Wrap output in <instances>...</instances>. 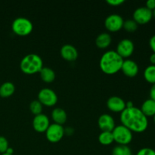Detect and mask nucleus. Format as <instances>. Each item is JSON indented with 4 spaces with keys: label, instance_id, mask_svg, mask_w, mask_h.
Wrapping results in <instances>:
<instances>
[{
    "label": "nucleus",
    "instance_id": "obj_1",
    "mask_svg": "<svg viewBox=\"0 0 155 155\" xmlns=\"http://www.w3.org/2000/svg\"><path fill=\"white\" fill-rule=\"evenodd\" d=\"M121 124L133 133H143L148 129V119L140 108L135 106L126 107L120 115Z\"/></svg>",
    "mask_w": 155,
    "mask_h": 155
},
{
    "label": "nucleus",
    "instance_id": "obj_2",
    "mask_svg": "<svg viewBox=\"0 0 155 155\" xmlns=\"http://www.w3.org/2000/svg\"><path fill=\"white\" fill-rule=\"evenodd\" d=\"M124 60L116 51L108 50L105 51L100 58V69L105 74L113 75L120 71Z\"/></svg>",
    "mask_w": 155,
    "mask_h": 155
},
{
    "label": "nucleus",
    "instance_id": "obj_3",
    "mask_svg": "<svg viewBox=\"0 0 155 155\" xmlns=\"http://www.w3.org/2000/svg\"><path fill=\"white\" fill-rule=\"evenodd\" d=\"M43 68V61L37 54H28L20 62V69L24 74L33 75L40 72Z\"/></svg>",
    "mask_w": 155,
    "mask_h": 155
},
{
    "label": "nucleus",
    "instance_id": "obj_4",
    "mask_svg": "<svg viewBox=\"0 0 155 155\" xmlns=\"http://www.w3.org/2000/svg\"><path fill=\"white\" fill-rule=\"evenodd\" d=\"M33 23L27 18L19 17L15 18L12 24V30L16 35L20 36H26L33 31Z\"/></svg>",
    "mask_w": 155,
    "mask_h": 155
},
{
    "label": "nucleus",
    "instance_id": "obj_5",
    "mask_svg": "<svg viewBox=\"0 0 155 155\" xmlns=\"http://www.w3.org/2000/svg\"><path fill=\"white\" fill-rule=\"evenodd\" d=\"M112 134L114 142H116L118 145H128L133 138V132L122 124L116 126L112 131Z\"/></svg>",
    "mask_w": 155,
    "mask_h": 155
},
{
    "label": "nucleus",
    "instance_id": "obj_6",
    "mask_svg": "<svg viewBox=\"0 0 155 155\" xmlns=\"http://www.w3.org/2000/svg\"><path fill=\"white\" fill-rule=\"evenodd\" d=\"M37 97L38 101L42 105L47 106V107L54 106L57 104L58 100L56 92L50 88H43L40 89Z\"/></svg>",
    "mask_w": 155,
    "mask_h": 155
},
{
    "label": "nucleus",
    "instance_id": "obj_7",
    "mask_svg": "<svg viewBox=\"0 0 155 155\" xmlns=\"http://www.w3.org/2000/svg\"><path fill=\"white\" fill-rule=\"evenodd\" d=\"M64 136V127L57 124H50L45 131V137L48 142L51 143H57L60 142Z\"/></svg>",
    "mask_w": 155,
    "mask_h": 155
},
{
    "label": "nucleus",
    "instance_id": "obj_8",
    "mask_svg": "<svg viewBox=\"0 0 155 155\" xmlns=\"http://www.w3.org/2000/svg\"><path fill=\"white\" fill-rule=\"evenodd\" d=\"M124 20L118 14H110L104 20V27L108 31L115 33L123 28Z\"/></svg>",
    "mask_w": 155,
    "mask_h": 155
},
{
    "label": "nucleus",
    "instance_id": "obj_9",
    "mask_svg": "<svg viewBox=\"0 0 155 155\" xmlns=\"http://www.w3.org/2000/svg\"><path fill=\"white\" fill-rule=\"evenodd\" d=\"M135 50L134 42L130 39H123L117 45L116 51L123 58H128L133 54Z\"/></svg>",
    "mask_w": 155,
    "mask_h": 155
},
{
    "label": "nucleus",
    "instance_id": "obj_10",
    "mask_svg": "<svg viewBox=\"0 0 155 155\" xmlns=\"http://www.w3.org/2000/svg\"><path fill=\"white\" fill-rule=\"evenodd\" d=\"M153 18L152 11L148 9L145 6L139 7L134 11L133 15V19L136 23L141 25H144L149 23Z\"/></svg>",
    "mask_w": 155,
    "mask_h": 155
},
{
    "label": "nucleus",
    "instance_id": "obj_11",
    "mask_svg": "<svg viewBox=\"0 0 155 155\" xmlns=\"http://www.w3.org/2000/svg\"><path fill=\"white\" fill-rule=\"evenodd\" d=\"M33 128L37 133H45L50 125L49 118L45 114L34 116L33 119Z\"/></svg>",
    "mask_w": 155,
    "mask_h": 155
},
{
    "label": "nucleus",
    "instance_id": "obj_12",
    "mask_svg": "<svg viewBox=\"0 0 155 155\" xmlns=\"http://www.w3.org/2000/svg\"><path fill=\"white\" fill-rule=\"evenodd\" d=\"M98 125L101 132H112L116 127L114 118L108 114H103L98 117Z\"/></svg>",
    "mask_w": 155,
    "mask_h": 155
},
{
    "label": "nucleus",
    "instance_id": "obj_13",
    "mask_svg": "<svg viewBox=\"0 0 155 155\" xmlns=\"http://www.w3.org/2000/svg\"><path fill=\"white\" fill-rule=\"evenodd\" d=\"M120 71H122L124 75L127 77H134L137 75L139 71V65L135 61L127 58L124 60Z\"/></svg>",
    "mask_w": 155,
    "mask_h": 155
},
{
    "label": "nucleus",
    "instance_id": "obj_14",
    "mask_svg": "<svg viewBox=\"0 0 155 155\" xmlns=\"http://www.w3.org/2000/svg\"><path fill=\"white\" fill-rule=\"evenodd\" d=\"M107 107L110 111L121 113L126 108V101L119 96H111L107 99Z\"/></svg>",
    "mask_w": 155,
    "mask_h": 155
},
{
    "label": "nucleus",
    "instance_id": "obj_15",
    "mask_svg": "<svg viewBox=\"0 0 155 155\" xmlns=\"http://www.w3.org/2000/svg\"><path fill=\"white\" fill-rule=\"evenodd\" d=\"M61 57L68 61H74L78 58V51L75 46L71 44H65L61 48Z\"/></svg>",
    "mask_w": 155,
    "mask_h": 155
},
{
    "label": "nucleus",
    "instance_id": "obj_16",
    "mask_svg": "<svg viewBox=\"0 0 155 155\" xmlns=\"http://www.w3.org/2000/svg\"><path fill=\"white\" fill-rule=\"evenodd\" d=\"M51 119L54 121V124L63 126L68 119V115L66 111L61 107H55L52 110L51 114Z\"/></svg>",
    "mask_w": 155,
    "mask_h": 155
},
{
    "label": "nucleus",
    "instance_id": "obj_17",
    "mask_svg": "<svg viewBox=\"0 0 155 155\" xmlns=\"http://www.w3.org/2000/svg\"><path fill=\"white\" fill-rule=\"evenodd\" d=\"M111 36H110V33H106V32L100 33L95 39V45H96V46L99 48H102V49L109 47V45L111 44Z\"/></svg>",
    "mask_w": 155,
    "mask_h": 155
},
{
    "label": "nucleus",
    "instance_id": "obj_18",
    "mask_svg": "<svg viewBox=\"0 0 155 155\" xmlns=\"http://www.w3.org/2000/svg\"><path fill=\"white\" fill-rule=\"evenodd\" d=\"M140 110L147 117H151L155 115V101L148 98L146 99L141 106Z\"/></svg>",
    "mask_w": 155,
    "mask_h": 155
},
{
    "label": "nucleus",
    "instance_id": "obj_19",
    "mask_svg": "<svg viewBox=\"0 0 155 155\" xmlns=\"http://www.w3.org/2000/svg\"><path fill=\"white\" fill-rule=\"evenodd\" d=\"M15 92V86L12 82H5L0 85V96L2 98L11 97Z\"/></svg>",
    "mask_w": 155,
    "mask_h": 155
},
{
    "label": "nucleus",
    "instance_id": "obj_20",
    "mask_svg": "<svg viewBox=\"0 0 155 155\" xmlns=\"http://www.w3.org/2000/svg\"><path fill=\"white\" fill-rule=\"evenodd\" d=\"M41 79L46 83H52L55 79V72L48 67H43L39 72Z\"/></svg>",
    "mask_w": 155,
    "mask_h": 155
},
{
    "label": "nucleus",
    "instance_id": "obj_21",
    "mask_svg": "<svg viewBox=\"0 0 155 155\" xmlns=\"http://www.w3.org/2000/svg\"><path fill=\"white\" fill-rule=\"evenodd\" d=\"M145 80L151 84H155V65L150 64L145 69L143 73Z\"/></svg>",
    "mask_w": 155,
    "mask_h": 155
},
{
    "label": "nucleus",
    "instance_id": "obj_22",
    "mask_svg": "<svg viewBox=\"0 0 155 155\" xmlns=\"http://www.w3.org/2000/svg\"><path fill=\"white\" fill-rule=\"evenodd\" d=\"M98 142L103 145H109L114 142L112 132L103 131L98 136Z\"/></svg>",
    "mask_w": 155,
    "mask_h": 155
},
{
    "label": "nucleus",
    "instance_id": "obj_23",
    "mask_svg": "<svg viewBox=\"0 0 155 155\" xmlns=\"http://www.w3.org/2000/svg\"><path fill=\"white\" fill-rule=\"evenodd\" d=\"M112 155H133V152L128 145H118L112 150Z\"/></svg>",
    "mask_w": 155,
    "mask_h": 155
},
{
    "label": "nucleus",
    "instance_id": "obj_24",
    "mask_svg": "<svg viewBox=\"0 0 155 155\" xmlns=\"http://www.w3.org/2000/svg\"><path fill=\"white\" fill-rule=\"evenodd\" d=\"M29 107H30V112L36 116V115L42 114L43 105L38 100H33L30 102Z\"/></svg>",
    "mask_w": 155,
    "mask_h": 155
},
{
    "label": "nucleus",
    "instance_id": "obj_25",
    "mask_svg": "<svg viewBox=\"0 0 155 155\" xmlns=\"http://www.w3.org/2000/svg\"><path fill=\"white\" fill-rule=\"evenodd\" d=\"M138 24L133 19H127L124 21L123 28L129 33H133L138 29Z\"/></svg>",
    "mask_w": 155,
    "mask_h": 155
},
{
    "label": "nucleus",
    "instance_id": "obj_26",
    "mask_svg": "<svg viewBox=\"0 0 155 155\" xmlns=\"http://www.w3.org/2000/svg\"><path fill=\"white\" fill-rule=\"evenodd\" d=\"M9 148L8 142L4 136H0V154H5Z\"/></svg>",
    "mask_w": 155,
    "mask_h": 155
},
{
    "label": "nucleus",
    "instance_id": "obj_27",
    "mask_svg": "<svg viewBox=\"0 0 155 155\" xmlns=\"http://www.w3.org/2000/svg\"><path fill=\"white\" fill-rule=\"evenodd\" d=\"M136 155H155V150L151 148H142L138 151Z\"/></svg>",
    "mask_w": 155,
    "mask_h": 155
},
{
    "label": "nucleus",
    "instance_id": "obj_28",
    "mask_svg": "<svg viewBox=\"0 0 155 155\" xmlns=\"http://www.w3.org/2000/svg\"><path fill=\"white\" fill-rule=\"evenodd\" d=\"M106 2L111 6H119L124 3V0H107Z\"/></svg>",
    "mask_w": 155,
    "mask_h": 155
},
{
    "label": "nucleus",
    "instance_id": "obj_29",
    "mask_svg": "<svg viewBox=\"0 0 155 155\" xmlns=\"http://www.w3.org/2000/svg\"><path fill=\"white\" fill-rule=\"evenodd\" d=\"M145 7L148 8L151 11L155 9V0H148L145 3Z\"/></svg>",
    "mask_w": 155,
    "mask_h": 155
},
{
    "label": "nucleus",
    "instance_id": "obj_30",
    "mask_svg": "<svg viewBox=\"0 0 155 155\" xmlns=\"http://www.w3.org/2000/svg\"><path fill=\"white\" fill-rule=\"evenodd\" d=\"M149 46L152 50L153 53H155V35H153L149 39Z\"/></svg>",
    "mask_w": 155,
    "mask_h": 155
},
{
    "label": "nucleus",
    "instance_id": "obj_31",
    "mask_svg": "<svg viewBox=\"0 0 155 155\" xmlns=\"http://www.w3.org/2000/svg\"><path fill=\"white\" fill-rule=\"evenodd\" d=\"M149 95L151 99L155 101V84H153L152 86H151V89H150Z\"/></svg>",
    "mask_w": 155,
    "mask_h": 155
},
{
    "label": "nucleus",
    "instance_id": "obj_32",
    "mask_svg": "<svg viewBox=\"0 0 155 155\" xmlns=\"http://www.w3.org/2000/svg\"><path fill=\"white\" fill-rule=\"evenodd\" d=\"M74 130L71 127H68L66 128H64V135L67 136H71V135L74 134Z\"/></svg>",
    "mask_w": 155,
    "mask_h": 155
},
{
    "label": "nucleus",
    "instance_id": "obj_33",
    "mask_svg": "<svg viewBox=\"0 0 155 155\" xmlns=\"http://www.w3.org/2000/svg\"><path fill=\"white\" fill-rule=\"evenodd\" d=\"M149 61L151 62V64L155 65V53H152L149 57Z\"/></svg>",
    "mask_w": 155,
    "mask_h": 155
},
{
    "label": "nucleus",
    "instance_id": "obj_34",
    "mask_svg": "<svg viewBox=\"0 0 155 155\" xmlns=\"http://www.w3.org/2000/svg\"><path fill=\"white\" fill-rule=\"evenodd\" d=\"M133 101H126V107H133Z\"/></svg>",
    "mask_w": 155,
    "mask_h": 155
},
{
    "label": "nucleus",
    "instance_id": "obj_35",
    "mask_svg": "<svg viewBox=\"0 0 155 155\" xmlns=\"http://www.w3.org/2000/svg\"><path fill=\"white\" fill-rule=\"evenodd\" d=\"M5 153H6V154H13V153H14L13 148H10V147H9V148H8L7 151H6Z\"/></svg>",
    "mask_w": 155,
    "mask_h": 155
},
{
    "label": "nucleus",
    "instance_id": "obj_36",
    "mask_svg": "<svg viewBox=\"0 0 155 155\" xmlns=\"http://www.w3.org/2000/svg\"><path fill=\"white\" fill-rule=\"evenodd\" d=\"M152 15H153V18H155V9L152 11Z\"/></svg>",
    "mask_w": 155,
    "mask_h": 155
},
{
    "label": "nucleus",
    "instance_id": "obj_37",
    "mask_svg": "<svg viewBox=\"0 0 155 155\" xmlns=\"http://www.w3.org/2000/svg\"><path fill=\"white\" fill-rule=\"evenodd\" d=\"M1 155H14V154H6V153H5V154H2Z\"/></svg>",
    "mask_w": 155,
    "mask_h": 155
},
{
    "label": "nucleus",
    "instance_id": "obj_38",
    "mask_svg": "<svg viewBox=\"0 0 155 155\" xmlns=\"http://www.w3.org/2000/svg\"><path fill=\"white\" fill-rule=\"evenodd\" d=\"M153 119H154V124H155V115L154 117H153Z\"/></svg>",
    "mask_w": 155,
    "mask_h": 155
},
{
    "label": "nucleus",
    "instance_id": "obj_39",
    "mask_svg": "<svg viewBox=\"0 0 155 155\" xmlns=\"http://www.w3.org/2000/svg\"><path fill=\"white\" fill-rule=\"evenodd\" d=\"M0 155H1V154H0Z\"/></svg>",
    "mask_w": 155,
    "mask_h": 155
}]
</instances>
